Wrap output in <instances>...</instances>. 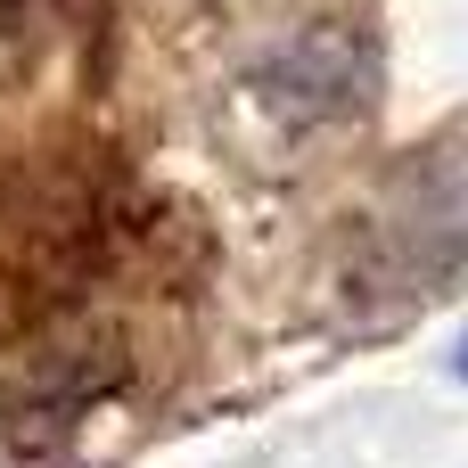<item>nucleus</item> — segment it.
Returning <instances> with one entry per match:
<instances>
[{
    "instance_id": "obj_1",
    "label": "nucleus",
    "mask_w": 468,
    "mask_h": 468,
    "mask_svg": "<svg viewBox=\"0 0 468 468\" xmlns=\"http://www.w3.org/2000/svg\"><path fill=\"white\" fill-rule=\"evenodd\" d=\"M378 90V41L354 16H313L247 58V99L280 132H337Z\"/></svg>"
},
{
    "instance_id": "obj_2",
    "label": "nucleus",
    "mask_w": 468,
    "mask_h": 468,
    "mask_svg": "<svg viewBox=\"0 0 468 468\" xmlns=\"http://www.w3.org/2000/svg\"><path fill=\"white\" fill-rule=\"evenodd\" d=\"M461 378H468V346H461Z\"/></svg>"
}]
</instances>
